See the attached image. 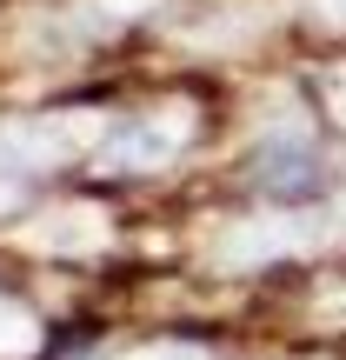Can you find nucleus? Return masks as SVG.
Masks as SVG:
<instances>
[{
  "label": "nucleus",
  "mask_w": 346,
  "mask_h": 360,
  "mask_svg": "<svg viewBox=\"0 0 346 360\" xmlns=\"http://www.w3.org/2000/svg\"><path fill=\"white\" fill-rule=\"evenodd\" d=\"M180 141H187V107L127 120V127H114L100 141V167H160V160L180 154Z\"/></svg>",
  "instance_id": "1"
},
{
  "label": "nucleus",
  "mask_w": 346,
  "mask_h": 360,
  "mask_svg": "<svg viewBox=\"0 0 346 360\" xmlns=\"http://www.w3.org/2000/svg\"><path fill=\"white\" fill-rule=\"evenodd\" d=\"M20 240L34 247V254H87V247L107 240V214L87 207V200H74V207H53V214L27 220Z\"/></svg>",
  "instance_id": "2"
},
{
  "label": "nucleus",
  "mask_w": 346,
  "mask_h": 360,
  "mask_svg": "<svg viewBox=\"0 0 346 360\" xmlns=\"http://www.w3.org/2000/svg\"><path fill=\"white\" fill-rule=\"evenodd\" d=\"M293 233H300L293 220H240V227H227L213 240V260H220V267H260V260L286 254Z\"/></svg>",
  "instance_id": "3"
},
{
  "label": "nucleus",
  "mask_w": 346,
  "mask_h": 360,
  "mask_svg": "<svg viewBox=\"0 0 346 360\" xmlns=\"http://www.w3.org/2000/svg\"><path fill=\"white\" fill-rule=\"evenodd\" d=\"M313 174V154L300 134H280V141L260 147V180H273V187H300V180Z\"/></svg>",
  "instance_id": "4"
},
{
  "label": "nucleus",
  "mask_w": 346,
  "mask_h": 360,
  "mask_svg": "<svg viewBox=\"0 0 346 360\" xmlns=\"http://www.w3.org/2000/svg\"><path fill=\"white\" fill-rule=\"evenodd\" d=\"M27 347H34V321L13 314V307H0V354H27Z\"/></svg>",
  "instance_id": "5"
},
{
  "label": "nucleus",
  "mask_w": 346,
  "mask_h": 360,
  "mask_svg": "<svg viewBox=\"0 0 346 360\" xmlns=\"http://www.w3.org/2000/svg\"><path fill=\"white\" fill-rule=\"evenodd\" d=\"M313 321H320V327H346V281L320 287V300H313Z\"/></svg>",
  "instance_id": "6"
},
{
  "label": "nucleus",
  "mask_w": 346,
  "mask_h": 360,
  "mask_svg": "<svg viewBox=\"0 0 346 360\" xmlns=\"http://www.w3.org/2000/svg\"><path fill=\"white\" fill-rule=\"evenodd\" d=\"M154 0H93V13H107V27L114 20H127V13H147Z\"/></svg>",
  "instance_id": "7"
},
{
  "label": "nucleus",
  "mask_w": 346,
  "mask_h": 360,
  "mask_svg": "<svg viewBox=\"0 0 346 360\" xmlns=\"http://www.w3.org/2000/svg\"><path fill=\"white\" fill-rule=\"evenodd\" d=\"M307 7H313V13H320V20H326V27H346V0H307Z\"/></svg>",
  "instance_id": "8"
},
{
  "label": "nucleus",
  "mask_w": 346,
  "mask_h": 360,
  "mask_svg": "<svg viewBox=\"0 0 346 360\" xmlns=\"http://www.w3.org/2000/svg\"><path fill=\"white\" fill-rule=\"evenodd\" d=\"M140 360H200L193 347H154V354H140Z\"/></svg>",
  "instance_id": "9"
},
{
  "label": "nucleus",
  "mask_w": 346,
  "mask_h": 360,
  "mask_svg": "<svg viewBox=\"0 0 346 360\" xmlns=\"http://www.w3.org/2000/svg\"><path fill=\"white\" fill-rule=\"evenodd\" d=\"M340 214H346V200H340Z\"/></svg>",
  "instance_id": "10"
}]
</instances>
